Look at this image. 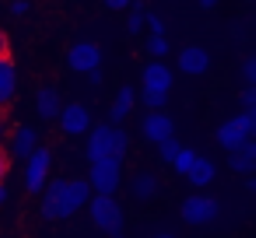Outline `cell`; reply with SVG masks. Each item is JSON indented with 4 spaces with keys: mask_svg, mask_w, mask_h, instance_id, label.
<instances>
[{
    "mask_svg": "<svg viewBox=\"0 0 256 238\" xmlns=\"http://www.w3.org/2000/svg\"><path fill=\"white\" fill-rule=\"evenodd\" d=\"M50 172H53V151L50 147H36L25 158V189L28 193H42L50 186Z\"/></svg>",
    "mask_w": 256,
    "mask_h": 238,
    "instance_id": "obj_5",
    "label": "cell"
},
{
    "mask_svg": "<svg viewBox=\"0 0 256 238\" xmlns=\"http://www.w3.org/2000/svg\"><path fill=\"white\" fill-rule=\"evenodd\" d=\"M32 14V0H11V18H28Z\"/></svg>",
    "mask_w": 256,
    "mask_h": 238,
    "instance_id": "obj_25",
    "label": "cell"
},
{
    "mask_svg": "<svg viewBox=\"0 0 256 238\" xmlns=\"http://www.w3.org/2000/svg\"><path fill=\"white\" fill-rule=\"evenodd\" d=\"M193 161H196V151H193V147H179V154H176V161H172L168 168H172L176 175H190Z\"/></svg>",
    "mask_w": 256,
    "mask_h": 238,
    "instance_id": "obj_21",
    "label": "cell"
},
{
    "mask_svg": "<svg viewBox=\"0 0 256 238\" xmlns=\"http://www.w3.org/2000/svg\"><path fill=\"white\" fill-rule=\"evenodd\" d=\"M238 98H242V105H246V109H252V105H256V88H252V84H246V91H242Z\"/></svg>",
    "mask_w": 256,
    "mask_h": 238,
    "instance_id": "obj_27",
    "label": "cell"
},
{
    "mask_svg": "<svg viewBox=\"0 0 256 238\" xmlns=\"http://www.w3.org/2000/svg\"><path fill=\"white\" fill-rule=\"evenodd\" d=\"M8 196H11V193H8V186L0 182V203H8Z\"/></svg>",
    "mask_w": 256,
    "mask_h": 238,
    "instance_id": "obj_34",
    "label": "cell"
},
{
    "mask_svg": "<svg viewBox=\"0 0 256 238\" xmlns=\"http://www.w3.org/2000/svg\"><path fill=\"white\" fill-rule=\"evenodd\" d=\"M158 172H151V168H140V172H134L130 175V196L134 200H140V203H148V200H154L158 196Z\"/></svg>",
    "mask_w": 256,
    "mask_h": 238,
    "instance_id": "obj_13",
    "label": "cell"
},
{
    "mask_svg": "<svg viewBox=\"0 0 256 238\" xmlns=\"http://www.w3.org/2000/svg\"><path fill=\"white\" fill-rule=\"evenodd\" d=\"M242 77H246V84H252V88H256V53L242 60Z\"/></svg>",
    "mask_w": 256,
    "mask_h": 238,
    "instance_id": "obj_24",
    "label": "cell"
},
{
    "mask_svg": "<svg viewBox=\"0 0 256 238\" xmlns=\"http://www.w3.org/2000/svg\"><path fill=\"white\" fill-rule=\"evenodd\" d=\"M11 56V42H8V35L0 32V60H8Z\"/></svg>",
    "mask_w": 256,
    "mask_h": 238,
    "instance_id": "obj_30",
    "label": "cell"
},
{
    "mask_svg": "<svg viewBox=\"0 0 256 238\" xmlns=\"http://www.w3.org/2000/svg\"><path fill=\"white\" fill-rule=\"evenodd\" d=\"M228 165H232V172H235V175H252V172H256V158H252V151H249V147L232 151V154H228Z\"/></svg>",
    "mask_w": 256,
    "mask_h": 238,
    "instance_id": "obj_20",
    "label": "cell"
},
{
    "mask_svg": "<svg viewBox=\"0 0 256 238\" xmlns=\"http://www.w3.org/2000/svg\"><path fill=\"white\" fill-rule=\"evenodd\" d=\"M154 238H176V235H172V231H158Z\"/></svg>",
    "mask_w": 256,
    "mask_h": 238,
    "instance_id": "obj_36",
    "label": "cell"
},
{
    "mask_svg": "<svg viewBox=\"0 0 256 238\" xmlns=\"http://www.w3.org/2000/svg\"><path fill=\"white\" fill-rule=\"evenodd\" d=\"M140 137L148 140V144H165L168 137H176V123H172V116L165 112V109H158V112H148L144 119H140Z\"/></svg>",
    "mask_w": 256,
    "mask_h": 238,
    "instance_id": "obj_9",
    "label": "cell"
},
{
    "mask_svg": "<svg viewBox=\"0 0 256 238\" xmlns=\"http://www.w3.org/2000/svg\"><path fill=\"white\" fill-rule=\"evenodd\" d=\"M148 32H151V35H165L162 18H158V14H151V11H148Z\"/></svg>",
    "mask_w": 256,
    "mask_h": 238,
    "instance_id": "obj_26",
    "label": "cell"
},
{
    "mask_svg": "<svg viewBox=\"0 0 256 238\" xmlns=\"http://www.w3.org/2000/svg\"><path fill=\"white\" fill-rule=\"evenodd\" d=\"M214 175H218V165L207 158V154H196V161H193V168H190V182L196 186V189H207L210 182H214Z\"/></svg>",
    "mask_w": 256,
    "mask_h": 238,
    "instance_id": "obj_18",
    "label": "cell"
},
{
    "mask_svg": "<svg viewBox=\"0 0 256 238\" xmlns=\"http://www.w3.org/2000/svg\"><path fill=\"white\" fill-rule=\"evenodd\" d=\"M179 147H182V144H179L176 137H168L165 144H158V154H162V161H165V165H172V161H176V154H179Z\"/></svg>",
    "mask_w": 256,
    "mask_h": 238,
    "instance_id": "obj_23",
    "label": "cell"
},
{
    "mask_svg": "<svg viewBox=\"0 0 256 238\" xmlns=\"http://www.w3.org/2000/svg\"><path fill=\"white\" fill-rule=\"evenodd\" d=\"M252 140V130H249V116L242 112V116H232V119H224L221 126H218V144L232 154V151H238V147H246Z\"/></svg>",
    "mask_w": 256,
    "mask_h": 238,
    "instance_id": "obj_7",
    "label": "cell"
},
{
    "mask_svg": "<svg viewBox=\"0 0 256 238\" xmlns=\"http://www.w3.org/2000/svg\"><path fill=\"white\" fill-rule=\"evenodd\" d=\"M88 214H92V224L102 228V231H120L123 228V207L116 203V196H106V193H95L88 200Z\"/></svg>",
    "mask_w": 256,
    "mask_h": 238,
    "instance_id": "obj_4",
    "label": "cell"
},
{
    "mask_svg": "<svg viewBox=\"0 0 256 238\" xmlns=\"http://www.w3.org/2000/svg\"><path fill=\"white\" fill-rule=\"evenodd\" d=\"M67 67L74 74H88V70H98L102 67V49L98 42H74L67 49Z\"/></svg>",
    "mask_w": 256,
    "mask_h": 238,
    "instance_id": "obj_10",
    "label": "cell"
},
{
    "mask_svg": "<svg viewBox=\"0 0 256 238\" xmlns=\"http://www.w3.org/2000/svg\"><path fill=\"white\" fill-rule=\"evenodd\" d=\"M144 28H148V4H144V0H134L130 11H126V32L140 35Z\"/></svg>",
    "mask_w": 256,
    "mask_h": 238,
    "instance_id": "obj_19",
    "label": "cell"
},
{
    "mask_svg": "<svg viewBox=\"0 0 256 238\" xmlns=\"http://www.w3.org/2000/svg\"><path fill=\"white\" fill-rule=\"evenodd\" d=\"M84 77H88V84H92V88H98V84H102V67H98V70H88Z\"/></svg>",
    "mask_w": 256,
    "mask_h": 238,
    "instance_id": "obj_31",
    "label": "cell"
},
{
    "mask_svg": "<svg viewBox=\"0 0 256 238\" xmlns=\"http://www.w3.org/2000/svg\"><path fill=\"white\" fill-rule=\"evenodd\" d=\"M112 238H126V235H123V228H120V231H112Z\"/></svg>",
    "mask_w": 256,
    "mask_h": 238,
    "instance_id": "obj_39",
    "label": "cell"
},
{
    "mask_svg": "<svg viewBox=\"0 0 256 238\" xmlns=\"http://www.w3.org/2000/svg\"><path fill=\"white\" fill-rule=\"evenodd\" d=\"M246 116H249V130H252V137H256V105L246 109Z\"/></svg>",
    "mask_w": 256,
    "mask_h": 238,
    "instance_id": "obj_32",
    "label": "cell"
},
{
    "mask_svg": "<svg viewBox=\"0 0 256 238\" xmlns=\"http://www.w3.org/2000/svg\"><path fill=\"white\" fill-rule=\"evenodd\" d=\"M88 200H92L88 179H50V186L42 189V217L46 221L74 217L78 210L88 207Z\"/></svg>",
    "mask_w": 256,
    "mask_h": 238,
    "instance_id": "obj_1",
    "label": "cell"
},
{
    "mask_svg": "<svg viewBox=\"0 0 256 238\" xmlns=\"http://www.w3.org/2000/svg\"><path fill=\"white\" fill-rule=\"evenodd\" d=\"M36 147H39V133H36V126H25V123H22V126L11 130V151H8L11 158H28Z\"/></svg>",
    "mask_w": 256,
    "mask_h": 238,
    "instance_id": "obj_14",
    "label": "cell"
},
{
    "mask_svg": "<svg viewBox=\"0 0 256 238\" xmlns=\"http://www.w3.org/2000/svg\"><path fill=\"white\" fill-rule=\"evenodd\" d=\"M218 210H221V203H218L210 193H193V196L182 200V221L193 224V228L214 224V221H218Z\"/></svg>",
    "mask_w": 256,
    "mask_h": 238,
    "instance_id": "obj_6",
    "label": "cell"
},
{
    "mask_svg": "<svg viewBox=\"0 0 256 238\" xmlns=\"http://www.w3.org/2000/svg\"><path fill=\"white\" fill-rule=\"evenodd\" d=\"M249 189H252V193H256V175H249Z\"/></svg>",
    "mask_w": 256,
    "mask_h": 238,
    "instance_id": "obj_38",
    "label": "cell"
},
{
    "mask_svg": "<svg viewBox=\"0 0 256 238\" xmlns=\"http://www.w3.org/2000/svg\"><path fill=\"white\" fill-rule=\"evenodd\" d=\"M144 91L168 98V91H172V70H168L162 60H151V63L144 67Z\"/></svg>",
    "mask_w": 256,
    "mask_h": 238,
    "instance_id": "obj_12",
    "label": "cell"
},
{
    "mask_svg": "<svg viewBox=\"0 0 256 238\" xmlns=\"http://www.w3.org/2000/svg\"><path fill=\"white\" fill-rule=\"evenodd\" d=\"M246 147H249V151H252V158H256V137H252V140H249Z\"/></svg>",
    "mask_w": 256,
    "mask_h": 238,
    "instance_id": "obj_37",
    "label": "cell"
},
{
    "mask_svg": "<svg viewBox=\"0 0 256 238\" xmlns=\"http://www.w3.org/2000/svg\"><path fill=\"white\" fill-rule=\"evenodd\" d=\"M8 168H11V154H8L4 147H0V182L8 179Z\"/></svg>",
    "mask_w": 256,
    "mask_h": 238,
    "instance_id": "obj_28",
    "label": "cell"
},
{
    "mask_svg": "<svg viewBox=\"0 0 256 238\" xmlns=\"http://www.w3.org/2000/svg\"><path fill=\"white\" fill-rule=\"evenodd\" d=\"M144 49H148L151 60H162V56H168V39H165V35H148Z\"/></svg>",
    "mask_w": 256,
    "mask_h": 238,
    "instance_id": "obj_22",
    "label": "cell"
},
{
    "mask_svg": "<svg viewBox=\"0 0 256 238\" xmlns=\"http://www.w3.org/2000/svg\"><path fill=\"white\" fill-rule=\"evenodd\" d=\"M88 186L92 193H106V196H116V189L123 186V161L116 158H102V161H88Z\"/></svg>",
    "mask_w": 256,
    "mask_h": 238,
    "instance_id": "obj_3",
    "label": "cell"
},
{
    "mask_svg": "<svg viewBox=\"0 0 256 238\" xmlns=\"http://www.w3.org/2000/svg\"><path fill=\"white\" fill-rule=\"evenodd\" d=\"M60 91L53 88V84H46V88H39L36 91V112H39V119H46V123H53V119H60Z\"/></svg>",
    "mask_w": 256,
    "mask_h": 238,
    "instance_id": "obj_15",
    "label": "cell"
},
{
    "mask_svg": "<svg viewBox=\"0 0 256 238\" xmlns=\"http://www.w3.org/2000/svg\"><path fill=\"white\" fill-rule=\"evenodd\" d=\"M102 4H106L109 11H130V4H134V0H102Z\"/></svg>",
    "mask_w": 256,
    "mask_h": 238,
    "instance_id": "obj_29",
    "label": "cell"
},
{
    "mask_svg": "<svg viewBox=\"0 0 256 238\" xmlns=\"http://www.w3.org/2000/svg\"><path fill=\"white\" fill-rule=\"evenodd\" d=\"M56 123H60V130L67 137H88L92 133V109L84 102H70V105L60 109V119Z\"/></svg>",
    "mask_w": 256,
    "mask_h": 238,
    "instance_id": "obj_8",
    "label": "cell"
},
{
    "mask_svg": "<svg viewBox=\"0 0 256 238\" xmlns=\"http://www.w3.org/2000/svg\"><path fill=\"white\" fill-rule=\"evenodd\" d=\"M126 151H130V133L120 130V126H112V123L92 126V133H88V140H84V158H88V161H102V158L123 161Z\"/></svg>",
    "mask_w": 256,
    "mask_h": 238,
    "instance_id": "obj_2",
    "label": "cell"
},
{
    "mask_svg": "<svg viewBox=\"0 0 256 238\" xmlns=\"http://www.w3.org/2000/svg\"><path fill=\"white\" fill-rule=\"evenodd\" d=\"M196 4H200L204 11H210V7H218V4H221V0H196Z\"/></svg>",
    "mask_w": 256,
    "mask_h": 238,
    "instance_id": "obj_33",
    "label": "cell"
},
{
    "mask_svg": "<svg viewBox=\"0 0 256 238\" xmlns=\"http://www.w3.org/2000/svg\"><path fill=\"white\" fill-rule=\"evenodd\" d=\"M134 102H137V95H134V88L130 84H123L120 91H116V98H112V109H109V123L112 126H120L130 112H134Z\"/></svg>",
    "mask_w": 256,
    "mask_h": 238,
    "instance_id": "obj_17",
    "label": "cell"
},
{
    "mask_svg": "<svg viewBox=\"0 0 256 238\" xmlns=\"http://www.w3.org/2000/svg\"><path fill=\"white\" fill-rule=\"evenodd\" d=\"M14 95H18V67L8 56V60H0V109L11 105Z\"/></svg>",
    "mask_w": 256,
    "mask_h": 238,
    "instance_id": "obj_16",
    "label": "cell"
},
{
    "mask_svg": "<svg viewBox=\"0 0 256 238\" xmlns=\"http://www.w3.org/2000/svg\"><path fill=\"white\" fill-rule=\"evenodd\" d=\"M210 67H214V60H210V53L204 46H186L179 53V70L190 74V77H204Z\"/></svg>",
    "mask_w": 256,
    "mask_h": 238,
    "instance_id": "obj_11",
    "label": "cell"
},
{
    "mask_svg": "<svg viewBox=\"0 0 256 238\" xmlns=\"http://www.w3.org/2000/svg\"><path fill=\"white\" fill-rule=\"evenodd\" d=\"M4 137H8V123L0 119V144H4Z\"/></svg>",
    "mask_w": 256,
    "mask_h": 238,
    "instance_id": "obj_35",
    "label": "cell"
}]
</instances>
